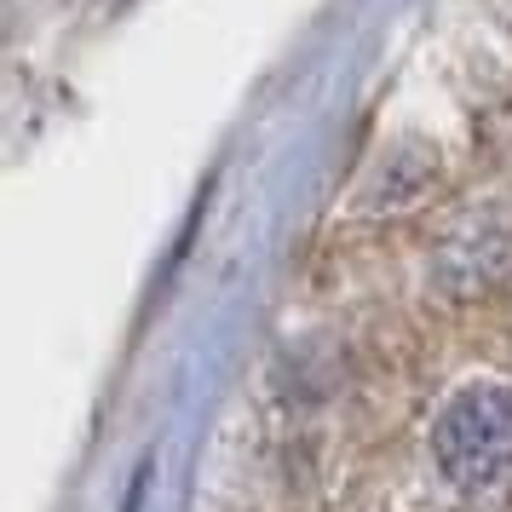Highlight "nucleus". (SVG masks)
Wrapping results in <instances>:
<instances>
[{
  "mask_svg": "<svg viewBox=\"0 0 512 512\" xmlns=\"http://www.w3.org/2000/svg\"><path fill=\"white\" fill-rule=\"evenodd\" d=\"M420 472L449 512H512V380H466L443 397Z\"/></svg>",
  "mask_w": 512,
  "mask_h": 512,
  "instance_id": "1",
  "label": "nucleus"
}]
</instances>
